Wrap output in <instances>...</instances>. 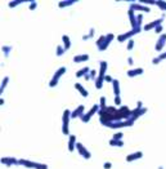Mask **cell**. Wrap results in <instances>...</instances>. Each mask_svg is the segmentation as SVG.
<instances>
[{
    "instance_id": "6da1fadb",
    "label": "cell",
    "mask_w": 166,
    "mask_h": 169,
    "mask_svg": "<svg viewBox=\"0 0 166 169\" xmlns=\"http://www.w3.org/2000/svg\"><path fill=\"white\" fill-rule=\"evenodd\" d=\"M98 115L100 124L108 126L111 123L133 119V110H130L128 106H121L120 109L116 106H108L105 110H99Z\"/></svg>"
},
{
    "instance_id": "7a4b0ae2",
    "label": "cell",
    "mask_w": 166,
    "mask_h": 169,
    "mask_svg": "<svg viewBox=\"0 0 166 169\" xmlns=\"http://www.w3.org/2000/svg\"><path fill=\"white\" fill-rule=\"evenodd\" d=\"M107 67H108L107 61H100V63H99L98 78H97V80L94 81V85H95L97 89H102V88H103V84H105V76L107 75V74H106Z\"/></svg>"
},
{
    "instance_id": "3957f363",
    "label": "cell",
    "mask_w": 166,
    "mask_h": 169,
    "mask_svg": "<svg viewBox=\"0 0 166 169\" xmlns=\"http://www.w3.org/2000/svg\"><path fill=\"white\" fill-rule=\"evenodd\" d=\"M71 110L65 109L63 114H62V133L65 136H71L70 134V120H71Z\"/></svg>"
},
{
    "instance_id": "277c9868",
    "label": "cell",
    "mask_w": 166,
    "mask_h": 169,
    "mask_svg": "<svg viewBox=\"0 0 166 169\" xmlns=\"http://www.w3.org/2000/svg\"><path fill=\"white\" fill-rule=\"evenodd\" d=\"M66 72H67L66 66H62V67H59L57 71H54L53 78H51V79H50V81H49V88H56V87L58 85V83H59L61 78L63 76Z\"/></svg>"
},
{
    "instance_id": "5b68a950",
    "label": "cell",
    "mask_w": 166,
    "mask_h": 169,
    "mask_svg": "<svg viewBox=\"0 0 166 169\" xmlns=\"http://www.w3.org/2000/svg\"><path fill=\"white\" fill-rule=\"evenodd\" d=\"M140 31H142V27H138V28H135V30H129V31H126V33L120 34V35L117 36V41H119V43H125V41H129L134 35L139 34Z\"/></svg>"
},
{
    "instance_id": "8992f818",
    "label": "cell",
    "mask_w": 166,
    "mask_h": 169,
    "mask_svg": "<svg viewBox=\"0 0 166 169\" xmlns=\"http://www.w3.org/2000/svg\"><path fill=\"white\" fill-rule=\"evenodd\" d=\"M135 120L134 119H129V120H121V121H115V123H111L107 128L111 129H121V128H128V126H133Z\"/></svg>"
},
{
    "instance_id": "52a82bcc",
    "label": "cell",
    "mask_w": 166,
    "mask_h": 169,
    "mask_svg": "<svg viewBox=\"0 0 166 169\" xmlns=\"http://www.w3.org/2000/svg\"><path fill=\"white\" fill-rule=\"evenodd\" d=\"M99 110H100L99 105H93L91 109H90L89 111H86L84 115H82L81 121H82V123H89V121H90V119L93 118V116H94L95 114H98V112H99Z\"/></svg>"
},
{
    "instance_id": "ba28073f",
    "label": "cell",
    "mask_w": 166,
    "mask_h": 169,
    "mask_svg": "<svg viewBox=\"0 0 166 169\" xmlns=\"http://www.w3.org/2000/svg\"><path fill=\"white\" fill-rule=\"evenodd\" d=\"M129 9L134 10V12H135V13H138V12H142V13H149V12H151L149 7H147V5H143V4H140L139 2H135V0L130 3Z\"/></svg>"
},
{
    "instance_id": "9c48e42d",
    "label": "cell",
    "mask_w": 166,
    "mask_h": 169,
    "mask_svg": "<svg viewBox=\"0 0 166 169\" xmlns=\"http://www.w3.org/2000/svg\"><path fill=\"white\" fill-rule=\"evenodd\" d=\"M76 150H77V152L82 156V157H84V159L85 160H89L90 159V157H91V154H90V151L86 149V147L84 146V145H82L81 142H77V145H76Z\"/></svg>"
},
{
    "instance_id": "30bf717a",
    "label": "cell",
    "mask_w": 166,
    "mask_h": 169,
    "mask_svg": "<svg viewBox=\"0 0 166 169\" xmlns=\"http://www.w3.org/2000/svg\"><path fill=\"white\" fill-rule=\"evenodd\" d=\"M164 19H165V18L161 17V18H159V19H154V21H152V22L144 25V26H143V31H151V30L154 31V28H156L157 26H161V25H162Z\"/></svg>"
},
{
    "instance_id": "8fae6325",
    "label": "cell",
    "mask_w": 166,
    "mask_h": 169,
    "mask_svg": "<svg viewBox=\"0 0 166 169\" xmlns=\"http://www.w3.org/2000/svg\"><path fill=\"white\" fill-rule=\"evenodd\" d=\"M165 45H166V34H162L157 39V43H156V45H154V50L159 52V53H162Z\"/></svg>"
},
{
    "instance_id": "7c38bea8",
    "label": "cell",
    "mask_w": 166,
    "mask_h": 169,
    "mask_svg": "<svg viewBox=\"0 0 166 169\" xmlns=\"http://www.w3.org/2000/svg\"><path fill=\"white\" fill-rule=\"evenodd\" d=\"M2 164L5 166H12V165H19V159H16L13 156H4L2 157Z\"/></svg>"
},
{
    "instance_id": "4fadbf2b",
    "label": "cell",
    "mask_w": 166,
    "mask_h": 169,
    "mask_svg": "<svg viewBox=\"0 0 166 169\" xmlns=\"http://www.w3.org/2000/svg\"><path fill=\"white\" fill-rule=\"evenodd\" d=\"M85 114V107L82 105H79V106L71 112V119H76V118H82V115Z\"/></svg>"
},
{
    "instance_id": "5bb4252c",
    "label": "cell",
    "mask_w": 166,
    "mask_h": 169,
    "mask_svg": "<svg viewBox=\"0 0 166 169\" xmlns=\"http://www.w3.org/2000/svg\"><path fill=\"white\" fill-rule=\"evenodd\" d=\"M143 157V152L142 151H135V152H131L126 155V161L128 163H133V161H137L139 159Z\"/></svg>"
},
{
    "instance_id": "9a60e30c",
    "label": "cell",
    "mask_w": 166,
    "mask_h": 169,
    "mask_svg": "<svg viewBox=\"0 0 166 169\" xmlns=\"http://www.w3.org/2000/svg\"><path fill=\"white\" fill-rule=\"evenodd\" d=\"M76 145H77V138L75 134H71L68 137V145H67V149L70 152H74L75 149H76Z\"/></svg>"
},
{
    "instance_id": "2e32d148",
    "label": "cell",
    "mask_w": 166,
    "mask_h": 169,
    "mask_svg": "<svg viewBox=\"0 0 166 169\" xmlns=\"http://www.w3.org/2000/svg\"><path fill=\"white\" fill-rule=\"evenodd\" d=\"M128 16H129V18H130L131 30H135V28H138V23H137V13L134 12V10L129 9V10H128Z\"/></svg>"
},
{
    "instance_id": "e0dca14e",
    "label": "cell",
    "mask_w": 166,
    "mask_h": 169,
    "mask_svg": "<svg viewBox=\"0 0 166 169\" xmlns=\"http://www.w3.org/2000/svg\"><path fill=\"white\" fill-rule=\"evenodd\" d=\"M143 67H137V69H130L126 71V75L129 78H135V76H139V75H143Z\"/></svg>"
},
{
    "instance_id": "ac0fdd59",
    "label": "cell",
    "mask_w": 166,
    "mask_h": 169,
    "mask_svg": "<svg viewBox=\"0 0 166 169\" xmlns=\"http://www.w3.org/2000/svg\"><path fill=\"white\" fill-rule=\"evenodd\" d=\"M115 39V35H113L112 33H110V34H107L106 35V41H105V44H103L100 48H99V52H105L108 47H110V44L112 43V40Z\"/></svg>"
},
{
    "instance_id": "d6986e66",
    "label": "cell",
    "mask_w": 166,
    "mask_h": 169,
    "mask_svg": "<svg viewBox=\"0 0 166 169\" xmlns=\"http://www.w3.org/2000/svg\"><path fill=\"white\" fill-rule=\"evenodd\" d=\"M19 165H23V166L30 168V169H36L37 161H31V160H27V159H19Z\"/></svg>"
},
{
    "instance_id": "ffe728a7",
    "label": "cell",
    "mask_w": 166,
    "mask_h": 169,
    "mask_svg": "<svg viewBox=\"0 0 166 169\" xmlns=\"http://www.w3.org/2000/svg\"><path fill=\"white\" fill-rule=\"evenodd\" d=\"M75 89L81 94V97H84V98H88L89 97V92L81 85L80 83H75Z\"/></svg>"
},
{
    "instance_id": "44dd1931",
    "label": "cell",
    "mask_w": 166,
    "mask_h": 169,
    "mask_svg": "<svg viewBox=\"0 0 166 169\" xmlns=\"http://www.w3.org/2000/svg\"><path fill=\"white\" fill-rule=\"evenodd\" d=\"M89 58H90V56H89V54H86V53L76 54V56H74V62H75V63H82V62L89 61Z\"/></svg>"
},
{
    "instance_id": "7402d4cb",
    "label": "cell",
    "mask_w": 166,
    "mask_h": 169,
    "mask_svg": "<svg viewBox=\"0 0 166 169\" xmlns=\"http://www.w3.org/2000/svg\"><path fill=\"white\" fill-rule=\"evenodd\" d=\"M62 45H63V48L66 49V52L71 48L72 43H71V39L68 35H62Z\"/></svg>"
},
{
    "instance_id": "603a6c76",
    "label": "cell",
    "mask_w": 166,
    "mask_h": 169,
    "mask_svg": "<svg viewBox=\"0 0 166 169\" xmlns=\"http://www.w3.org/2000/svg\"><path fill=\"white\" fill-rule=\"evenodd\" d=\"M112 88H113V93H115V97H119L120 93H121V89H120V81L117 79L113 80L112 83Z\"/></svg>"
},
{
    "instance_id": "cb8c5ba5",
    "label": "cell",
    "mask_w": 166,
    "mask_h": 169,
    "mask_svg": "<svg viewBox=\"0 0 166 169\" xmlns=\"http://www.w3.org/2000/svg\"><path fill=\"white\" fill-rule=\"evenodd\" d=\"M75 3H77L76 0H62V2L58 3V7L62 9V8H67L70 5H74Z\"/></svg>"
},
{
    "instance_id": "d4e9b609",
    "label": "cell",
    "mask_w": 166,
    "mask_h": 169,
    "mask_svg": "<svg viewBox=\"0 0 166 169\" xmlns=\"http://www.w3.org/2000/svg\"><path fill=\"white\" fill-rule=\"evenodd\" d=\"M90 72V67H88V66H85V67H82V69H80L77 72H76V78H82V76H85V75H88V74Z\"/></svg>"
},
{
    "instance_id": "484cf974",
    "label": "cell",
    "mask_w": 166,
    "mask_h": 169,
    "mask_svg": "<svg viewBox=\"0 0 166 169\" xmlns=\"http://www.w3.org/2000/svg\"><path fill=\"white\" fill-rule=\"evenodd\" d=\"M9 76H4L3 78V80H2V84H0V93L3 94V92L5 90V88H7V85H8V83H9Z\"/></svg>"
},
{
    "instance_id": "4316f807",
    "label": "cell",
    "mask_w": 166,
    "mask_h": 169,
    "mask_svg": "<svg viewBox=\"0 0 166 169\" xmlns=\"http://www.w3.org/2000/svg\"><path fill=\"white\" fill-rule=\"evenodd\" d=\"M2 50H3L4 57H9L10 52L13 50V47H12V45H3V47H2Z\"/></svg>"
},
{
    "instance_id": "83f0119b",
    "label": "cell",
    "mask_w": 166,
    "mask_h": 169,
    "mask_svg": "<svg viewBox=\"0 0 166 169\" xmlns=\"http://www.w3.org/2000/svg\"><path fill=\"white\" fill-rule=\"evenodd\" d=\"M108 145L111 147H124V142L122 141H115V140H112V138L110 140Z\"/></svg>"
},
{
    "instance_id": "f1b7e54d",
    "label": "cell",
    "mask_w": 166,
    "mask_h": 169,
    "mask_svg": "<svg viewBox=\"0 0 166 169\" xmlns=\"http://www.w3.org/2000/svg\"><path fill=\"white\" fill-rule=\"evenodd\" d=\"M66 53V49L63 48V45H57V49H56V54H57V57H62Z\"/></svg>"
},
{
    "instance_id": "f546056e",
    "label": "cell",
    "mask_w": 166,
    "mask_h": 169,
    "mask_svg": "<svg viewBox=\"0 0 166 169\" xmlns=\"http://www.w3.org/2000/svg\"><path fill=\"white\" fill-rule=\"evenodd\" d=\"M94 33H95V28H93V27H91L86 35H82V40L86 41V40H89V39H91L93 36H94Z\"/></svg>"
},
{
    "instance_id": "4dcf8cb0",
    "label": "cell",
    "mask_w": 166,
    "mask_h": 169,
    "mask_svg": "<svg viewBox=\"0 0 166 169\" xmlns=\"http://www.w3.org/2000/svg\"><path fill=\"white\" fill-rule=\"evenodd\" d=\"M105 41H106V35H100V36L95 40V45L98 47V49H99L103 44H105Z\"/></svg>"
},
{
    "instance_id": "1f68e13d",
    "label": "cell",
    "mask_w": 166,
    "mask_h": 169,
    "mask_svg": "<svg viewBox=\"0 0 166 169\" xmlns=\"http://www.w3.org/2000/svg\"><path fill=\"white\" fill-rule=\"evenodd\" d=\"M156 7H159L162 12H166V2L165 0H156Z\"/></svg>"
},
{
    "instance_id": "d6a6232c",
    "label": "cell",
    "mask_w": 166,
    "mask_h": 169,
    "mask_svg": "<svg viewBox=\"0 0 166 169\" xmlns=\"http://www.w3.org/2000/svg\"><path fill=\"white\" fill-rule=\"evenodd\" d=\"M106 102H107V98H106L105 96H102L100 100H99V107H100V110H105V109L108 107L107 105H106Z\"/></svg>"
},
{
    "instance_id": "836d02e7",
    "label": "cell",
    "mask_w": 166,
    "mask_h": 169,
    "mask_svg": "<svg viewBox=\"0 0 166 169\" xmlns=\"http://www.w3.org/2000/svg\"><path fill=\"white\" fill-rule=\"evenodd\" d=\"M22 3H23L22 0H12V2H9V3H8V7H9V8H16L17 5L22 4Z\"/></svg>"
},
{
    "instance_id": "e575fe53",
    "label": "cell",
    "mask_w": 166,
    "mask_h": 169,
    "mask_svg": "<svg viewBox=\"0 0 166 169\" xmlns=\"http://www.w3.org/2000/svg\"><path fill=\"white\" fill-rule=\"evenodd\" d=\"M113 103H115V106L116 107H121L122 106V100H121V96H119V97H115V100H113Z\"/></svg>"
},
{
    "instance_id": "d590c367",
    "label": "cell",
    "mask_w": 166,
    "mask_h": 169,
    "mask_svg": "<svg viewBox=\"0 0 166 169\" xmlns=\"http://www.w3.org/2000/svg\"><path fill=\"white\" fill-rule=\"evenodd\" d=\"M122 137H124V133L121 132H117L112 136V140H115V141H122Z\"/></svg>"
},
{
    "instance_id": "8d00e7d4",
    "label": "cell",
    "mask_w": 166,
    "mask_h": 169,
    "mask_svg": "<svg viewBox=\"0 0 166 169\" xmlns=\"http://www.w3.org/2000/svg\"><path fill=\"white\" fill-rule=\"evenodd\" d=\"M134 45H135V41H134L133 39H130V40L128 41V44H126V50H133Z\"/></svg>"
},
{
    "instance_id": "74e56055",
    "label": "cell",
    "mask_w": 166,
    "mask_h": 169,
    "mask_svg": "<svg viewBox=\"0 0 166 169\" xmlns=\"http://www.w3.org/2000/svg\"><path fill=\"white\" fill-rule=\"evenodd\" d=\"M142 22H143V14L142 13H137V23H138V27L142 26Z\"/></svg>"
},
{
    "instance_id": "f35d334b",
    "label": "cell",
    "mask_w": 166,
    "mask_h": 169,
    "mask_svg": "<svg viewBox=\"0 0 166 169\" xmlns=\"http://www.w3.org/2000/svg\"><path fill=\"white\" fill-rule=\"evenodd\" d=\"M97 78H98V74H97V71L95 70H90V80H97Z\"/></svg>"
},
{
    "instance_id": "ab89813d",
    "label": "cell",
    "mask_w": 166,
    "mask_h": 169,
    "mask_svg": "<svg viewBox=\"0 0 166 169\" xmlns=\"http://www.w3.org/2000/svg\"><path fill=\"white\" fill-rule=\"evenodd\" d=\"M36 7H37V2H35V0H34V2H30V10H35L36 9Z\"/></svg>"
},
{
    "instance_id": "60d3db41",
    "label": "cell",
    "mask_w": 166,
    "mask_h": 169,
    "mask_svg": "<svg viewBox=\"0 0 166 169\" xmlns=\"http://www.w3.org/2000/svg\"><path fill=\"white\" fill-rule=\"evenodd\" d=\"M162 30H164L162 25H161V26H157L156 28H154V34H159V35H162Z\"/></svg>"
},
{
    "instance_id": "b9f144b4",
    "label": "cell",
    "mask_w": 166,
    "mask_h": 169,
    "mask_svg": "<svg viewBox=\"0 0 166 169\" xmlns=\"http://www.w3.org/2000/svg\"><path fill=\"white\" fill-rule=\"evenodd\" d=\"M113 80H115V79H113L111 75H108V74L105 76V81H106V83H113Z\"/></svg>"
},
{
    "instance_id": "7bdbcfd3",
    "label": "cell",
    "mask_w": 166,
    "mask_h": 169,
    "mask_svg": "<svg viewBox=\"0 0 166 169\" xmlns=\"http://www.w3.org/2000/svg\"><path fill=\"white\" fill-rule=\"evenodd\" d=\"M111 168H112V163H110V161H106L103 164V169H111Z\"/></svg>"
},
{
    "instance_id": "ee69618b",
    "label": "cell",
    "mask_w": 166,
    "mask_h": 169,
    "mask_svg": "<svg viewBox=\"0 0 166 169\" xmlns=\"http://www.w3.org/2000/svg\"><path fill=\"white\" fill-rule=\"evenodd\" d=\"M157 57H159L161 61H165V59H166V50H165V52H162V53H160Z\"/></svg>"
},
{
    "instance_id": "f6af8a7d",
    "label": "cell",
    "mask_w": 166,
    "mask_h": 169,
    "mask_svg": "<svg viewBox=\"0 0 166 169\" xmlns=\"http://www.w3.org/2000/svg\"><path fill=\"white\" fill-rule=\"evenodd\" d=\"M160 62H161V59H160L159 57H154V58L152 59V65H159Z\"/></svg>"
},
{
    "instance_id": "bcb514c9",
    "label": "cell",
    "mask_w": 166,
    "mask_h": 169,
    "mask_svg": "<svg viewBox=\"0 0 166 169\" xmlns=\"http://www.w3.org/2000/svg\"><path fill=\"white\" fill-rule=\"evenodd\" d=\"M128 63H129L130 66H133L134 65V58L133 57H128Z\"/></svg>"
},
{
    "instance_id": "7dc6e473",
    "label": "cell",
    "mask_w": 166,
    "mask_h": 169,
    "mask_svg": "<svg viewBox=\"0 0 166 169\" xmlns=\"http://www.w3.org/2000/svg\"><path fill=\"white\" fill-rule=\"evenodd\" d=\"M5 103V101H4V98H0V106H3V105Z\"/></svg>"
},
{
    "instance_id": "c3c4849f",
    "label": "cell",
    "mask_w": 166,
    "mask_h": 169,
    "mask_svg": "<svg viewBox=\"0 0 166 169\" xmlns=\"http://www.w3.org/2000/svg\"><path fill=\"white\" fill-rule=\"evenodd\" d=\"M84 78H85V80H90V72L88 74V75H85Z\"/></svg>"
},
{
    "instance_id": "681fc988",
    "label": "cell",
    "mask_w": 166,
    "mask_h": 169,
    "mask_svg": "<svg viewBox=\"0 0 166 169\" xmlns=\"http://www.w3.org/2000/svg\"><path fill=\"white\" fill-rule=\"evenodd\" d=\"M157 169H164V166H162V165H160V166H159Z\"/></svg>"
}]
</instances>
